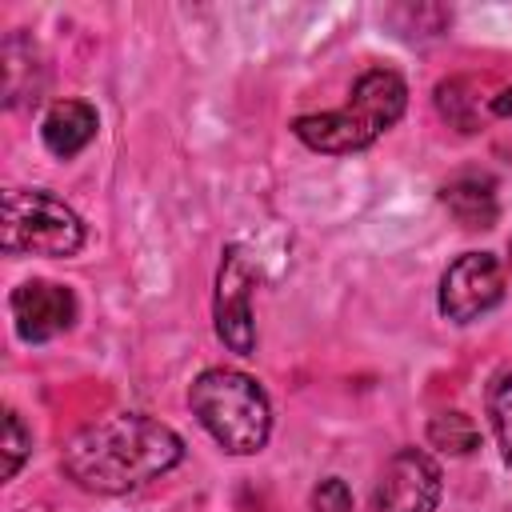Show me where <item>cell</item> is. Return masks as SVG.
Listing matches in <instances>:
<instances>
[{
    "label": "cell",
    "mask_w": 512,
    "mask_h": 512,
    "mask_svg": "<svg viewBox=\"0 0 512 512\" xmlns=\"http://www.w3.org/2000/svg\"><path fill=\"white\" fill-rule=\"evenodd\" d=\"M440 204L456 216V224L464 228H492L496 224V192L488 176H456L440 188Z\"/></svg>",
    "instance_id": "obj_10"
},
{
    "label": "cell",
    "mask_w": 512,
    "mask_h": 512,
    "mask_svg": "<svg viewBox=\"0 0 512 512\" xmlns=\"http://www.w3.org/2000/svg\"><path fill=\"white\" fill-rule=\"evenodd\" d=\"M96 128H100V120H96L92 104H84V100H56L44 112V120H40V140H44V148L52 156L72 160L76 152H84L96 140Z\"/></svg>",
    "instance_id": "obj_9"
},
{
    "label": "cell",
    "mask_w": 512,
    "mask_h": 512,
    "mask_svg": "<svg viewBox=\"0 0 512 512\" xmlns=\"http://www.w3.org/2000/svg\"><path fill=\"white\" fill-rule=\"evenodd\" d=\"M428 440H432V448H440L448 456H468L480 448V428L472 424L468 412L452 408V412H436L428 420Z\"/></svg>",
    "instance_id": "obj_12"
},
{
    "label": "cell",
    "mask_w": 512,
    "mask_h": 512,
    "mask_svg": "<svg viewBox=\"0 0 512 512\" xmlns=\"http://www.w3.org/2000/svg\"><path fill=\"white\" fill-rule=\"evenodd\" d=\"M312 512H356L352 508V492L340 476H328L312 488Z\"/></svg>",
    "instance_id": "obj_15"
},
{
    "label": "cell",
    "mask_w": 512,
    "mask_h": 512,
    "mask_svg": "<svg viewBox=\"0 0 512 512\" xmlns=\"http://www.w3.org/2000/svg\"><path fill=\"white\" fill-rule=\"evenodd\" d=\"M0 248L8 256H76L84 248V220L48 188H8Z\"/></svg>",
    "instance_id": "obj_4"
},
{
    "label": "cell",
    "mask_w": 512,
    "mask_h": 512,
    "mask_svg": "<svg viewBox=\"0 0 512 512\" xmlns=\"http://www.w3.org/2000/svg\"><path fill=\"white\" fill-rule=\"evenodd\" d=\"M488 416H492L500 452H504V460L512 464V372H504V376L492 384V392H488Z\"/></svg>",
    "instance_id": "obj_13"
},
{
    "label": "cell",
    "mask_w": 512,
    "mask_h": 512,
    "mask_svg": "<svg viewBox=\"0 0 512 512\" xmlns=\"http://www.w3.org/2000/svg\"><path fill=\"white\" fill-rule=\"evenodd\" d=\"M256 280H260V268L252 264V256L240 244H228L224 260H220V272H216L212 316H216V336L236 356L256 352V324H252V288H256Z\"/></svg>",
    "instance_id": "obj_6"
},
{
    "label": "cell",
    "mask_w": 512,
    "mask_h": 512,
    "mask_svg": "<svg viewBox=\"0 0 512 512\" xmlns=\"http://www.w3.org/2000/svg\"><path fill=\"white\" fill-rule=\"evenodd\" d=\"M184 460V440L144 416V412H112L104 420L84 424L60 452L64 476L96 496L132 492Z\"/></svg>",
    "instance_id": "obj_1"
},
{
    "label": "cell",
    "mask_w": 512,
    "mask_h": 512,
    "mask_svg": "<svg viewBox=\"0 0 512 512\" xmlns=\"http://www.w3.org/2000/svg\"><path fill=\"white\" fill-rule=\"evenodd\" d=\"M440 488V464L424 448H400L376 476L372 512H436Z\"/></svg>",
    "instance_id": "obj_7"
},
{
    "label": "cell",
    "mask_w": 512,
    "mask_h": 512,
    "mask_svg": "<svg viewBox=\"0 0 512 512\" xmlns=\"http://www.w3.org/2000/svg\"><path fill=\"white\" fill-rule=\"evenodd\" d=\"M28 452H32V432H28V428H24V420L8 408V412H4V440H0V456H4L0 476H4V480H12V476L20 472V464L28 460Z\"/></svg>",
    "instance_id": "obj_14"
},
{
    "label": "cell",
    "mask_w": 512,
    "mask_h": 512,
    "mask_svg": "<svg viewBox=\"0 0 512 512\" xmlns=\"http://www.w3.org/2000/svg\"><path fill=\"white\" fill-rule=\"evenodd\" d=\"M408 108V84L400 72L392 68H368L352 92L344 108L332 112H316V116H296L292 132L300 144H308L312 152H360L368 144H376Z\"/></svg>",
    "instance_id": "obj_2"
},
{
    "label": "cell",
    "mask_w": 512,
    "mask_h": 512,
    "mask_svg": "<svg viewBox=\"0 0 512 512\" xmlns=\"http://www.w3.org/2000/svg\"><path fill=\"white\" fill-rule=\"evenodd\" d=\"M436 108L440 116L460 128V132H480L484 112L492 116V96H480V80L472 76H452L436 84Z\"/></svg>",
    "instance_id": "obj_11"
},
{
    "label": "cell",
    "mask_w": 512,
    "mask_h": 512,
    "mask_svg": "<svg viewBox=\"0 0 512 512\" xmlns=\"http://www.w3.org/2000/svg\"><path fill=\"white\" fill-rule=\"evenodd\" d=\"M188 408L228 456H252L272 436L268 392L248 372L204 368L188 388Z\"/></svg>",
    "instance_id": "obj_3"
},
{
    "label": "cell",
    "mask_w": 512,
    "mask_h": 512,
    "mask_svg": "<svg viewBox=\"0 0 512 512\" xmlns=\"http://www.w3.org/2000/svg\"><path fill=\"white\" fill-rule=\"evenodd\" d=\"M504 300V264L492 252H464L456 256L436 292V308L452 324H472Z\"/></svg>",
    "instance_id": "obj_5"
},
{
    "label": "cell",
    "mask_w": 512,
    "mask_h": 512,
    "mask_svg": "<svg viewBox=\"0 0 512 512\" xmlns=\"http://www.w3.org/2000/svg\"><path fill=\"white\" fill-rule=\"evenodd\" d=\"M8 308H12L16 336L24 344H44L76 324V296L68 284H56V280H24L12 292Z\"/></svg>",
    "instance_id": "obj_8"
}]
</instances>
